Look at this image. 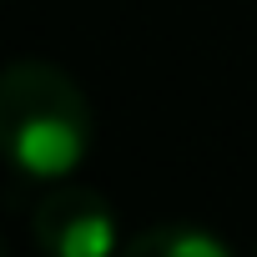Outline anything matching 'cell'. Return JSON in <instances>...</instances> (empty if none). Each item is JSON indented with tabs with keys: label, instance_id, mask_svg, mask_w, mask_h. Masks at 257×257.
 Wrapping results in <instances>:
<instances>
[{
	"label": "cell",
	"instance_id": "1",
	"mask_svg": "<svg viewBox=\"0 0 257 257\" xmlns=\"http://www.w3.org/2000/svg\"><path fill=\"white\" fill-rule=\"evenodd\" d=\"M91 101L56 61L21 56L0 66V162L26 182H71L91 157Z\"/></svg>",
	"mask_w": 257,
	"mask_h": 257
},
{
	"label": "cell",
	"instance_id": "2",
	"mask_svg": "<svg viewBox=\"0 0 257 257\" xmlns=\"http://www.w3.org/2000/svg\"><path fill=\"white\" fill-rule=\"evenodd\" d=\"M31 237L46 257H116L121 252L116 207L96 187H76V182H56L36 202Z\"/></svg>",
	"mask_w": 257,
	"mask_h": 257
},
{
	"label": "cell",
	"instance_id": "3",
	"mask_svg": "<svg viewBox=\"0 0 257 257\" xmlns=\"http://www.w3.org/2000/svg\"><path fill=\"white\" fill-rule=\"evenodd\" d=\"M116 257H232V247L192 222H167V227H147L137 237H126Z\"/></svg>",
	"mask_w": 257,
	"mask_h": 257
},
{
	"label": "cell",
	"instance_id": "4",
	"mask_svg": "<svg viewBox=\"0 0 257 257\" xmlns=\"http://www.w3.org/2000/svg\"><path fill=\"white\" fill-rule=\"evenodd\" d=\"M0 257H11V242H6V232H0Z\"/></svg>",
	"mask_w": 257,
	"mask_h": 257
}]
</instances>
